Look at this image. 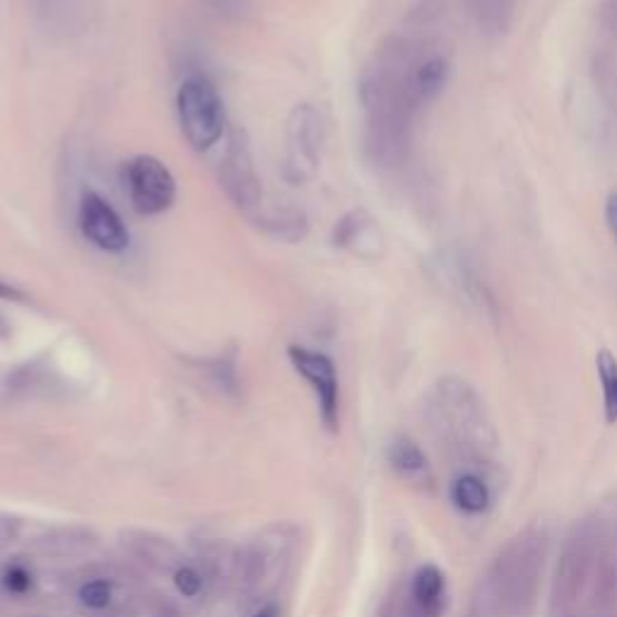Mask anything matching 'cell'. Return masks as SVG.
<instances>
[{"label": "cell", "mask_w": 617, "mask_h": 617, "mask_svg": "<svg viewBox=\"0 0 617 617\" xmlns=\"http://www.w3.org/2000/svg\"><path fill=\"white\" fill-rule=\"evenodd\" d=\"M451 47L437 10H420L406 32L386 37L365 66L360 102L365 148L381 169H400L422 113L447 90Z\"/></svg>", "instance_id": "cell-1"}, {"label": "cell", "mask_w": 617, "mask_h": 617, "mask_svg": "<svg viewBox=\"0 0 617 617\" xmlns=\"http://www.w3.org/2000/svg\"><path fill=\"white\" fill-rule=\"evenodd\" d=\"M555 617H617V526L584 521L557 563Z\"/></svg>", "instance_id": "cell-2"}, {"label": "cell", "mask_w": 617, "mask_h": 617, "mask_svg": "<svg viewBox=\"0 0 617 617\" xmlns=\"http://www.w3.org/2000/svg\"><path fill=\"white\" fill-rule=\"evenodd\" d=\"M427 418L441 447L468 466L464 472L480 476L482 468L495 461L497 429L482 396L470 381L441 377L429 391Z\"/></svg>", "instance_id": "cell-3"}, {"label": "cell", "mask_w": 617, "mask_h": 617, "mask_svg": "<svg viewBox=\"0 0 617 617\" xmlns=\"http://www.w3.org/2000/svg\"><path fill=\"white\" fill-rule=\"evenodd\" d=\"M543 565V538L536 534H524L514 538L497 557L490 577L485 584V608L497 617L511 615L526 606L538 581Z\"/></svg>", "instance_id": "cell-4"}, {"label": "cell", "mask_w": 617, "mask_h": 617, "mask_svg": "<svg viewBox=\"0 0 617 617\" xmlns=\"http://www.w3.org/2000/svg\"><path fill=\"white\" fill-rule=\"evenodd\" d=\"M177 113L183 138L198 152L210 150L225 133L227 117L220 92L206 78L193 76L177 92Z\"/></svg>", "instance_id": "cell-5"}, {"label": "cell", "mask_w": 617, "mask_h": 617, "mask_svg": "<svg viewBox=\"0 0 617 617\" xmlns=\"http://www.w3.org/2000/svg\"><path fill=\"white\" fill-rule=\"evenodd\" d=\"M324 121L311 105H297L285 123V179L309 181L321 165Z\"/></svg>", "instance_id": "cell-6"}, {"label": "cell", "mask_w": 617, "mask_h": 617, "mask_svg": "<svg viewBox=\"0 0 617 617\" xmlns=\"http://www.w3.org/2000/svg\"><path fill=\"white\" fill-rule=\"evenodd\" d=\"M123 186L138 215L155 218L177 200V179L169 167L152 155H138L123 167Z\"/></svg>", "instance_id": "cell-7"}, {"label": "cell", "mask_w": 617, "mask_h": 617, "mask_svg": "<svg viewBox=\"0 0 617 617\" xmlns=\"http://www.w3.org/2000/svg\"><path fill=\"white\" fill-rule=\"evenodd\" d=\"M220 186L227 198L241 212L251 215V218L263 208L261 179L256 175L253 155L243 131H232L227 138V148L220 162Z\"/></svg>", "instance_id": "cell-8"}, {"label": "cell", "mask_w": 617, "mask_h": 617, "mask_svg": "<svg viewBox=\"0 0 617 617\" xmlns=\"http://www.w3.org/2000/svg\"><path fill=\"white\" fill-rule=\"evenodd\" d=\"M292 367L299 371L305 381L311 386L314 396H317L321 420L326 429L336 432L338 429V410H340V386H338V371L328 355L309 350L305 346H290L287 348Z\"/></svg>", "instance_id": "cell-9"}, {"label": "cell", "mask_w": 617, "mask_h": 617, "mask_svg": "<svg viewBox=\"0 0 617 617\" xmlns=\"http://www.w3.org/2000/svg\"><path fill=\"white\" fill-rule=\"evenodd\" d=\"M78 225L84 239L94 243L97 249L109 253L123 251L128 247V239H131L121 215L94 191L82 193L78 208Z\"/></svg>", "instance_id": "cell-10"}, {"label": "cell", "mask_w": 617, "mask_h": 617, "mask_svg": "<svg viewBox=\"0 0 617 617\" xmlns=\"http://www.w3.org/2000/svg\"><path fill=\"white\" fill-rule=\"evenodd\" d=\"M408 600L420 617H439L447 606V577L435 565H422L412 574Z\"/></svg>", "instance_id": "cell-11"}, {"label": "cell", "mask_w": 617, "mask_h": 617, "mask_svg": "<svg viewBox=\"0 0 617 617\" xmlns=\"http://www.w3.org/2000/svg\"><path fill=\"white\" fill-rule=\"evenodd\" d=\"M461 3L480 32L499 37L511 30L526 0H461Z\"/></svg>", "instance_id": "cell-12"}, {"label": "cell", "mask_w": 617, "mask_h": 617, "mask_svg": "<svg viewBox=\"0 0 617 617\" xmlns=\"http://www.w3.org/2000/svg\"><path fill=\"white\" fill-rule=\"evenodd\" d=\"M449 497L454 507L468 516H478L492 505L490 485L478 472H461V476H456L449 487Z\"/></svg>", "instance_id": "cell-13"}, {"label": "cell", "mask_w": 617, "mask_h": 617, "mask_svg": "<svg viewBox=\"0 0 617 617\" xmlns=\"http://www.w3.org/2000/svg\"><path fill=\"white\" fill-rule=\"evenodd\" d=\"M334 239L338 247L350 249L360 256H369V251H367L369 243H379L375 222H371L362 212H350L348 218H342L336 227Z\"/></svg>", "instance_id": "cell-14"}, {"label": "cell", "mask_w": 617, "mask_h": 617, "mask_svg": "<svg viewBox=\"0 0 617 617\" xmlns=\"http://www.w3.org/2000/svg\"><path fill=\"white\" fill-rule=\"evenodd\" d=\"M386 456H389V464L394 466V470H398L404 478L420 480L429 472L427 456L422 454L418 444L408 437L391 439L389 449H386Z\"/></svg>", "instance_id": "cell-15"}, {"label": "cell", "mask_w": 617, "mask_h": 617, "mask_svg": "<svg viewBox=\"0 0 617 617\" xmlns=\"http://www.w3.org/2000/svg\"><path fill=\"white\" fill-rule=\"evenodd\" d=\"M128 548H131L138 557L146 559L148 565L157 567V569H171L177 565V550L175 545L167 543L165 538H157L150 534H128V540H123Z\"/></svg>", "instance_id": "cell-16"}, {"label": "cell", "mask_w": 617, "mask_h": 617, "mask_svg": "<svg viewBox=\"0 0 617 617\" xmlns=\"http://www.w3.org/2000/svg\"><path fill=\"white\" fill-rule=\"evenodd\" d=\"M596 375L603 391V415L608 425H617V357L610 350L596 355Z\"/></svg>", "instance_id": "cell-17"}, {"label": "cell", "mask_w": 617, "mask_h": 617, "mask_svg": "<svg viewBox=\"0 0 617 617\" xmlns=\"http://www.w3.org/2000/svg\"><path fill=\"white\" fill-rule=\"evenodd\" d=\"M206 371L222 391L237 394V357H235V352L220 355V357H215V360L206 362Z\"/></svg>", "instance_id": "cell-18"}, {"label": "cell", "mask_w": 617, "mask_h": 617, "mask_svg": "<svg viewBox=\"0 0 617 617\" xmlns=\"http://www.w3.org/2000/svg\"><path fill=\"white\" fill-rule=\"evenodd\" d=\"M80 600H82V606H88L92 610L107 608L109 600H111V584L105 581V579L88 581L80 588Z\"/></svg>", "instance_id": "cell-19"}, {"label": "cell", "mask_w": 617, "mask_h": 617, "mask_svg": "<svg viewBox=\"0 0 617 617\" xmlns=\"http://www.w3.org/2000/svg\"><path fill=\"white\" fill-rule=\"evenodd\" d=\"M175 584L179 588V594L186 598H196L203 588V577L193 567H179L175 571Z\"/></svg>", "instance_id": "cell-20"}, {"label": "cell", "mask_w": 617, "mask_h": 617, "mask_svg": "<svg viewBox=\"0 0 617 617\" xmlns=\"http://www.w3.org/2000/svg\"><path fill=\"white\" fill-rule=\"evenodd\" d=\"M30 586H32V577L27 569L10 567L6 571V588L10 594H24V591H30Z\"/></svg>", "instance_id": "cell-21"}, {"label": "cell", "mask_w": 617, "mask_h": 617, "mask_svg": "<svg viewBox=\"0 0 617 617\" xmlns=\"http://www.w3.org/2000/svg\"><path fill=\"white\" fill-rule=\"evenodd\" d=\"M603 218H606L608 235H610L615 249H617V193H610L606 198V206H603Z\"/></svg>", "instance_id": "cell-22"}, {"label": "cell", "mask_w": 617, "mask_h": 617, "mask_svg": "<svg viewBox=\"0 0 617 617\" xmlns=\"http://www.w3.org/2000/svg\"><path fill=\"white\" fill-rule=\"evenodd\" d=\"M241 6H243L241 0H212V8L225 12V16H229V12H239Z\"/></svg>", "instance_id": "cell-23"}, {"label": "cell", "mask_w": 617, "mask_h": 617, "mask_svg": "<svg viewBox=\"0 0 617 617\" xmlns=\"http://www.w3.org/2000/svg\"><path fill=\"white\" fill-rule=\"evenodd\" d=\"M0 299H12V301H22L24 295L18 290V287L8 285L6 280H0Z\"/></svg>", "instance_id": "cell-24"}, {"label": "cell", "mask_w": 617, "mask_h": 617, "mask_svg": "<svg viewBox=\"0 0 617 617\" xmlns=\"http://www.w3.org/2000/svg\"><path fill=\"white\" fill-rule=\"evenodd\" d=\"M280 613H278V606L276 603H268V606H263L261 610H256L251 617H278Z\"/></svg>", "instance_id": "cell-25"}, {"label": "cell", "mask_w": 617, "mask_h": 617, "mask_svg": "<svg viewBox=\"0 0 617 617\" xmlns=\"http://www.w3.org/2000/svg\"><path fill=\"white\" fill-rule=\"evenodd\" d=\"M10 334H12V328H10V324H8L3 314H0V340H8Z\"/></svg>", "instance_id": "cell-26"}]
</instances>
